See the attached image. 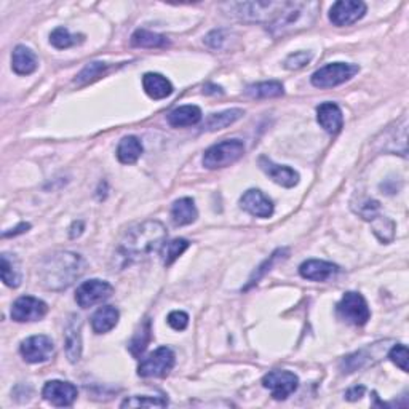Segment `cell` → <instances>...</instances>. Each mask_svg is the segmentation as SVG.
I'll list each match as a JSON object with an SVG mask.
<instances>
[{
	"label": "cell",
	"mask_w": 409,
	"mask_h": 409,
	"mask_svg": "<svg viewBox=\"0 0 409 409\" xmlns=\"http://www.w3.org/2000/svg\"><path fill=\"white\" fill-rule=\"evenodd\" d=\"M167 235V227L160 221H146L133 225L121 237L114 261L119 267L141 262L162 248Z\"/></svg>",
	"instance_id": "6da1fadb"
},
{
	"label": "cell",
	"mask_w": 409,
	"mask_h": 409,
	"mask_svg": "<svg viewBox=\"0 0 409 409\" xmlns=\"http://www.w3.org/2000/svg\"><path fill=\"white\" fill-rule=\"evenodd\" d=\"M85 271H87V261L81 254L58 251L47 256L42 261L39 267V278L47 290L63 291L77 282Z\"/></svg>",
	"instance_id": "7a4b0ae2"
},
{
	"label": "cell",
	"mask_w": 409,
	"mask_h": 409,
	"mask_svg": "<svg viewBox=\"0 0 409 409\" xmlns=\"http://www.w3.org/2000/svg\"><path fill=\"white\" fill-rule=\"evenodd\" d=\"M319 10V2H286L275 20L267 24V29L271 30L273 37H283V35L297 32V30L312 26Z\"/></svg>",
	"instance_id": "3957f363"
},
{
	"label": "cell",
	"mask_w": 409,
	"mask_h": 409,
	"mask_svg": "<svg viewBox=\"0 0 409 409\" xmlns=\"http://www.w3.org/2000/svg\"><path fill=\"white\" fill-rule=\"evenodd\" d=\"M286 2H238L229 4L232 15L238 20L271 24L283 10Z\"/></svg>",
	"instance_id": "277c9868"
},
{
	"label": "cell",
	"mask_w": 409,
	"mask_h": 409,
	"mask_svg": "<svg viewBox=\"0 0 409 409\" xmlns=\"http://www.w3.org/2000/svg\"><path fill=\"white\" fill-rule=\"evenodd\" d=\"M245 154V144L240 139H227L218 143L205 152L203 167L208 170H219L234 165Z\"/></svg>",
	"instance_id": "5b68a950"
},
{
	"label": "cell",
	"mask_w": 409,
	"mask_h": 409,
	"mask_svg": "<svg viewBox=\"0 0 409 409\" xmlns=\"http://www.w3.org/2000/svg\"><path fill=\"white\" fill-rule=\"evenodd\" d=\"M360 67L350 63H333L320 67L319 71L314 72L310 81L316 88H334L338 85H343L347 81L358 74Z\"/></svg>",
	"instance_id": "8992f818"
},
{
	"label": "cell",
	"mask_w": 409,
	"mask_h": 409,
	"mask_svg": "<svg viewBox=\"0 0 409 409\" xmlns=\"http://www.w3.org/2000/svg\"><path fill=\"white\" fill-rule=\"evenodd\" d=\"M338 315L340 320H344L350 325L363 326L371 319V310L368 307L366 299L360 292H345L344 297L338 304Z\"/></svg>",
	"instance_id": "52a82bcc"
},
{
	"label": "cell",
	"mask_w": 409,
	"mask_h": 409,
	"mask_svg": "<svg viewBox=\"0 0 409 409\" xmlns=\"http://www.w3.org/2000/svg\"><path fill=\"white\" fill-rule=\"evenodd\" d=\"M174 352L170 347H158L139 363L138 374L141 377H165L174 368Z\"/></svg>",
	"instance_id": "ba28073f"
},
{
	"label": "cell",
	"mask_w": 409,
	"mask_h": 409,
	"mask_svg": "<svg viewBox=\"0 0 409 409\" xmlns=\"http://www.w3.org/2000/svg\"><path fill=\"white\" fill-rule=\"evenodd\" d=\"M112 285L105 282V280H88V282H83L77 288L76 301L82 309H88L96 304L107 301L112 296Z\"/></svg>",
	"instance_id": "9c48e42d"
},
{
	"label": "cell",
	"mask_w": 409,
	"mask_h": 409,
	"mask_svg": "<svg viewBox=\"0 0 409 409\" xmlns=\"http://www.w3.org/2000/svg\"><path fill=\"white\" fill-rule=\"evenodd\" d=\"M262 386H264L275 400H286L291 393L296 392L299 386V379L295 372L277 369L271 371L262 379Z\"/></svg>",
	"instance_id": "30bf717a"
},
{
	"label": "cell",
	"mask_w": 409,
	"mask_h": 409,
	"mask_svg": "<svg viewBox=\"0 0 409 409\" xmlns=\"http://www.w3.org/2000/svg\"><path fill=\"white\" fill-rule=\"evenodd\" d=\"M20 352L28 363H45L54 355V344L48 336H30L21 343Z\"/></svg>",
	"instance_id": "8fae6325"
},
{
	"label": "cell",
	"mask_w": 409,
	"mask_h": 409,
	"mask_svg": "<svg viewBox=\"0 0 409 409\" xmlns=\"http://www.w3.org/2000/svg\"><path fill=\"white\" fill-rule=\"evenodd\" d=\"M48 312V305L40 301L37 297L32 296H23L18 297L16 301L11 305V320L18 323H26V321H37L44 319Z\"/></svg>",
	"instance_id": "7c38bea8"
},
{
	"label": "cell",
	"mask_w": 409,
	"mask_h": 409,
	"mask_svg": "<svg viewBox=\"0 0 409 409\" xmlns=\"http://www.w3.org/2000/svg\"><path fill=\"white\" fill-rule=\"evenodd\" d=\"M366 13V4L362 0H339L329 10V20L334 26H350L362 20Z\"/></svg>",
	"instance_id": "4fadbf2b"
},
{
	"label": "cell",
	"mask_w": 409,
	"mask_h": 409,
	"mask_svg": "<svg viewBox=\"0 0 409 409\" xmlns=\"http://www.w3.org/2000/svg\"><path fill=\"white\" fill-rule=\"evenodd\" d=\"M387 349H389L387 343L372 344V347L369 345L363 350H358L357 353H352V355L345 357L343 360V364H340V368H343V372H353L357 369L368 368V366L379 362L381 357L384 355V353H386Z\"/></svg>",
	"instance_id": "5bb4252c"
},
{
	"label": "cell",
	"mask_w": 409,
	"mask_h": 409,
	"mask_svg": "<svg viewBox=\"0 0 409 409\" xmlns=\"http://www.w3.org/2000/svg\"><path fill=\"white\" fill-rule=\"evenodd\" d=\"M42 395H44V398L48 403H52L53 406L64 408V406H71L72 403L76 401L78 390L74 384H71V382L48 381L45 384L44 390H42Z\"/></svg>",
	"instance_id": "9a60e30c"
},
{
	"label": "cell",
	"mask_w": 409,
	"mask_h": 409,
	"mask_svg": "<svg viewBox=\"0 0 409 409\" xmlns=\"http://www.w3.org/2000/svg\"><path fill=\"white\" fill-rule=\"evenodd\" d=\"M242 210L256 218H271L273 215V203L267 195L258 189H249L240 198Z\"/></svg>",
	"instance_id": "2e32d148"
},
{
	"label": "cell",
	"mask_w": 409,
	"mask_h": 409,
	"mask_svg": "<svg viewBox=\"0 0 409 409\" xmlns=\"http://www.w3.org/2000/svg\"><path fill=\"white\" fill-rule=\"evenodd\" d=\"M259 167L273 182H277V184L283 187H288V189L295 187L299 182V173L296 172V170H292L291 167H286V165H277L268 157L262 155L259 158Z\"/></svg>",
	"instance_id": "e0dca14e"
},
{
	"label": "cell",
	"mask_w": 409,
	"mask_h": 409,
	"mask_svg": "<svg viewBox=\"0 0 409 409\" xmlns=\"http://www.w3.org/2000/svg\"><path fill=\"white\" fill-rule=\"evenodd\" d=\"M64 349L67 360L77 363L82 357V321L77 315H71L64 329Z\"/></svg>",
	"instance_id": "ac0fdd59"
},
{
	"label": "cell",
	"mask_w": 409,
	"mask_h": 409,
	"mask_svg": "<svg viewBox=\"0 0 409 409\" xmlns=\"http://www.w3.org/2000/svg\"><path fill=\"white\" fill-rule=\"evenodd\" d=\"M339 272V267L333 264V262L320 261V259H310L305 261L299 267V273L305 280H310V282H326L331 277H334L336 273Z\"/></svg>",
	"instance_id": "d6986e66"
},
{
	"label": "cell",
	"mask_w": 409,
	"mask_h": 409,
	"mask_svg": "<svg viewBox=\"0 0 409 409\" xmlns=\"http://www.w3.org/2000/svg\"><path fill=\"white\" fill-rule=\"evenodd\" d=\"M316 120L329 134H338L344 126L343 111L334 102H323L316 107Z\"/></svg>",
	"instance_id": "ffe728a7"
},
{
	"label": "cell",
	"mask_w": 409,
	"mask_h": 409,
	"mask_svg": "<svg viewBox=\"0 0 409 409\" xmlns=\"http://www.w3.org/2000/svg\"><path fill=\"white\" fill-rule=\"evenodd\" d=\"M39 66L37 57L30 48L24 45H18L13 54H11V69H13L18 76H29L35 72Z\"/></svg>",
	"instance_id": "44dd1931"
},
{
	"label": "cell",
	"mask_w": 409,
	"mask_h": 409,
	"mask_svg": "<svg viewBox=\"0 0 409 409\" xmlns=\"http://www.w3.org/2000/svg\"><path fill=\"white\" fill-rule=\"evenodd\" d=\"M143 88L152 100H165L173 93V85L167 77L155 72H148L143 77Z\"/></svg>",
	"instance_id": "7402d4cb"
},
{
	"label": "cell",
	"mask_w": 409,
	"mask_h": 409,
	"mask_svg": "<svg viewBox=\"0 0 409 409\" xmlns=\"http://www.w3.org/2000/svg\"><path fill=\"white\" fill-rule=\"evenodd\" d=\"M0 275H2L4 283L10 288H18L21 285L23 273L15 254L4 253L0 256Z\"/></svg>",
	"instance_id": "603a6c76"
},
{
	"label": "cell",
	"mask_w": 409,
	"mask_h": 409,
	"mask_svg": "<svg viewBox=\"0 0 409 409\" xmlns=\"http://www.w3.org/2000/svg\"><path fill=\"white\" fill-rule=\"evenodd\" d=\"M120 314L119 310L112 307V305H105V307H100L91 316V328L96 334H105L109 333L115 325L119 323Z\"/></svg>",
	"instance_id": "cb8c5ba5"
},
{
	"label": "cell",
	"mask_w": 409,
	"mask_h": 409,
	"mask_svg": "<svg viewBox=\"0 0 409 409\" xmlns=\"http://www.w3.org/2000/svg\"><path fill=\"white\" fill-rule=\"evenodd\" d=\"M172 218L176 225H189L198 218L195 201L189 197L176 200L172 206Z\"/></svg>",
	"instance_id": "d4e9b609"
},
{
	"label": "cell",
	"mask_w": 409,
	"mask_h": 409,
	"mask_svg": "<svg viewBox=\"0 0 409 409\" xmlns=\"http://www.w3.org/2000/svg\"><path fill=\"white\" fill-rule=\"evenodd\" d=\"M201 120V111L197 106H181L168 115V124L174 128L197 125Z\"/></svg>",
	"instance_id": "484cf974"
},
{
	"label": "cell",
	"mask_w": 409,
	"mask_h": 409,
	"mask_svg": "<svg viewBox=\"0 0 409 409\" xmlns=\"http://www.w3.org/2000/svg\"><path fill=\"white\" fill-rule=\"evenodd\" d=\"M143 155V144L136 136H125L119 143L117 148V158L120 163L133 165L139 160Z\"/></svg>",
	"instance_id": "4316f807"
},
{
	"label": "cell",
	"mask_w": 409,
	"mask_h": 409,
	"mask_svg": "<svg viewBox=\"0 0 409 409\" xmlns=\"http://www.w3.org/2000/svg\"><path fill=\"white\" fill-rule=\"evenodd\" d=\"M245 112L242 109H229V111L219 112V114H211L208 119L205 120V130L206 131H216V130H224L229 125L235 124L237 120H240Z\"/></svg>",
	"instance_id": "83f0119b"
},
{
	"label": "cell",
	"mask_w": 409,
	"mask_h": 409,
	"mask_svg": "<svg viewBox=\"0 0 409 409\" xmlns=\"http://www.w3.org/2000/svg\"><path fill=\"white\" fill-rule=\"evenodd\" d=\"M245 93L247 96L253 97V100H268V97L283 96L285 88L280 82L271 81V82H261V83L249 85V87L245 90Z\"/></svg>",
	"instance_id": "f1b7e54d"
},
{
	"label": "cell",
	"mask_w": 409,
	"mask_h": 409,
	"mask_svg": "<svg viewBox=\"0 0 409 409\" xmlns=\"http://www.w3.org/2000/svg\"><path fill=\"white\" fill-rule=\"evenodd\" d=\"M170 44L165 35L150 32L146 29H138L136 32L131 35V45L139 48H163Z\"/></svg>",
	"instance_id": "f546056e"
},
{
	"label": "cell",
	"mask_w": 409,
	"mask_h": 409,
	"mask_svg": "<svg viewBox=\"0 0 409 409\" xmlns=\"http://www.w3.org/2000/svg\"><path fill=\"white\" fill-rule=\"evenodd\" d=\"M83 40H85V35L71 34L69 29H66V28H57L50 34V44L53 47L59 48V50H66V48L82 44Z\"/></svg>",
	"instance_id": "4dcf8cb0"
},
{
	"label": "cell",
	"mask_w": 409,
	"mask_h": 409,
	"mask_svg": "<svg viewBox=\"0 0 409 409\" xmlns=\"http://www.w3.org/2000/svg\"><path fill=\"white\" fill-rule=\"evenodd\" d=\"M371 227H372V232H374L376 237L379 238L381 242L389 243V242L393 240V237H395V223L390 218L377 215L371 221Z\"/></svg>",
	"instance_id": "1f68e13d"
},
{
	"label": "cell",
	"mask_w": 409,
	"mask_h": 409,
	"mask_svg": "<svg viewBox=\"0 0 409 409\" xmlns=\"http://www.w3.org/2000/svg\"><path fill=\"white\" fill-rule=\"evenodd\" d=\"M189 243L184 238H176L168 243H165L162 248V259L165 266H172L173 262L179 258V256L189 248Z\"/></svg>",
	"instance_id": "d6a6232c"
},
{
	"label": "cell",
	"mask_w": 409,
	"mask_h": 409,
	"mask_svg": "<svg viewBox=\"0 0 409 409\" xmlns=\"http://www.w3.org/2000/svg\"><path fill=\"white\" fill-rule=\"evenodd\" d=\"M107 64L101 63V61H95V63H90L83 67L81 71V74L76 77V83L77 85H85L96 81L97 77H101L105 72L107 71Z\"/></svg>",
	"instance_id": "836d02e7"
},
{
	"label": "cell",
	"mask_w": 409,
	"mask_h": 409,
	"mask_svg": "<svg viewBox=\"0 0 409 409\" xmlns=\"http://www.w3.org/2000/svg\"><path fill=\"white\" fill-rule=\"evenodd\" d=\"M168 405V400L160 398V396H131L121 403V408H165Z\"/></svg>",
	"instance_id": "e575fe53"
},
{
	"label": "cell",
	"mask_w": 409,
	"mask_h": 409,
	"mask_svg": "<svg viewBox=\"0 0 409 409\" xmlns=\"http://www.w3.org/2000/svg\"><path fill=\"white\" fill-rule=\"evenodd\" d=\"M355 213H358L364 221H372L377 215H381V205L379 201L371 200V198H360L358 200V208H353Z\"/></svg>",
	"instance_id": "d590c367"
},
{
	"label": "cell",
	"mask_w": 409,
	"mask_h": 409,
	"mask_svg": "<svg viewBox=\"0 0 409 409\" xmlns=\"http://www.w3.org/2000/svg\"><path fill=\"white\" fill-rule=\"evenodd\" d=\"M149 339H150V328H149V321H146L144 328H141V333H138L136 336H134L130 344V350L134 357H139L146 350Z\"/></svg>",
	"instance_id": "8d00e7d4"
},
{
	"label": "cell",
	"mask_w": 409,
	"mask_h": 409,
	"mask_svg": "<svg viewBox=\"0 0 409 409\" xmlns=\"http://www.w3.org/2000/svg\"><path fill=\"white\" fill-rule=\"evenodd\" d=\"M310 61H312V53L296 52V53H291L290 57L285 59V67L290 71H297L307 66Z\"/></svg>",
	"instance_id": "74e56055"
},
{
	"label": "cell",
	"mask_w": 409,
	"mask_h": 409,
	"mask_svg": "<svg viewBox=\"0 0 409 409\" xmlns=\"http://www.w3.org/2000/svg\"><path fill=\"white\" fill-rule=\"evenodd\" d=\"M389 358L392 360V362H393L396 366H398V368H400L401 371L408 372V360H409V355H408L406 345H403V344L393 345L392 349H390V352H389Z\"/></svg>",
	"instance_id": "f35d334b"
},
{
	"label": "cell",
	"mask_w": 409,
	"mask_h": 409,
	"mask_svg": "<svg viewBox=\"0 0 409 409\" xmlns=\"http://www.w3.org/2000/svg\"><path fill=\"white\" fill-rule=\"evenodd\" d=\"M285 251H286V249L283 248V249H278V251L273 253V254L271 256V258H268V259L264 262V264H262V266L258 268V271L254 272V275L251 277V280H249V285H248V286H251V285H254V283H258V280H259L262 275H264V273H266L267 271H271V267H272L273 264H275V262L278 261L280 254L285 253Z\"/></svg>",
	"instance_id": "ab89813d"
},
{
	"label": "cell",
	"mask_w": 409,
	"mask_h": 409,
	"mask_svg": "<svg viewBox=\"0 0 409 409\" xmlns=\"http://www.w3.org/2000/svg\"><path fill=\"white\" fill-rule=\"evenodd\" d=\"M168 325L172 326L174 331H184L189 325V315L181 310H174L168 315Z\"/></svg>",
	"instance_id": "60d3db41"
},
{
	"label": "cell",
	"mask_w": 409,
	"mask_h": 409,
	"mask_svg": "<svg viewBox=\"0 0 409 409\" xmlns=\"http://www.w3.org/2000/svg\"><path fill=\"white\" fill-rule=\"evenodd\" d=\"M225 32L224 30H213V32L206 37V44H208L211 48H216V50H219V48H223V44L225 42Z\"/></svg>",
	"instance_id": "b9f144b4"
},
{
	"label": "cell",
	"mask_w": 409,
	"mask_h": 409,
	"mask_svg": "<svg viewBox=\"0 0 409 409\" xmlns=\"http://www.w3.org/2000/svg\"><path fill=\"white\" fill-rule=\"evenodd\" d=\"M364 392H366V389L363 386H355V387H352V389L347 390L345 398L349 400V401H357V400L362 398V396L364 395Z\"/></svg>",
	"instance_id": "7bdbcfd3"
},
{
	"label": "cell",
	"mask_w": 409,
	"mask_h": 409,
	"mask_svg": "<svg viewBox=\"0 0 409 409\" xmlns=\"http://www.w3.org/2000/svg\"><path fill=\"white\" fill-rule=\"evenodd\" d=\"M30 229V224L28 223H21L18 227L15 229H11L10 232H4V238H7V237H15V235H20V234H24V232H28Z\"/></svg>",
	"instance_id": "ee69618b"
}]
</instances>
